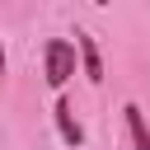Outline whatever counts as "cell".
I'll list each match as a JSON object with an SVG mask.
<instances>
[{
    "mask_svg": "<svg viewBox=\"0 0 150 150\" xmlns=\"http://www.w3.org/2000/svg\"><path fill=\"white\" fill-rule=\"evenodd\" d=\"M56 127H61V141H66V145H84V127L75 122V108H70L66 98L56 103Z\"/></svg>",
    "mask_w": 150,
    "mask_h": 150,
    "instance_id": "cell-3",
    "label": "cell"
},
{
    "mask_svg": "<svg viewBox=\"0 0 150 150\" xmlns=\"http://www.w3.org/2000/svg\"><path fill=\"white\" fill-rule=\"evenodd\" d=\"M0 75H5V52H0Z\"/></svg>",
    "mask_w": 150,
    "mask_h": 150,
    "instance_id": "cell-5",
    "label": "cell"
},
{
    "mask_svg": "<svg viewBox=\"0 0 150 150\" xmlns=\"http://www.w3.org/2000/svg\"><path fill=\"white\" fill-rule=\"evenodd\" d=\"M75 52H80V61H84V75L98 84V80H103V61H98V47H94V38H89V33H75Z\"/></svg>",
    "mask_w": 150,
    "mask_h": 150,
    "instance_id": "cell-2",
    "label": "cell"
},
{
    "mask_svg": "<svg viewBox=\"0 0 150 150\" xmlns=\"http://www.w3.org/2000/svg\"><path fill=\"white\" fill-rule=\"evenodd\" d=\"M70 75H75V42L52 38V42H47V84H52V89H61Z\"/></svg>",
    "mask_w": 150,
    "mask_h": 150,
    "instance_id": "cell-1",
    "label": "cell"
},
{
    "mask_svg": "<svg viewBox=\"0 0 150 150\" xmlns=\"http://www.w3.org/2000/svg\"><path fill=\"white\" fill-rule=\"evenodd\" d=\"M122 112H127V127H131V136H136V150H150V127H145L141 108H136V103H127Z\"/></svg>",
    "mask_w": 150,
    "mask_h": 150,
    "instance_id": "cell-4",
    "label": "cell"
}]
</instances>
